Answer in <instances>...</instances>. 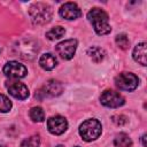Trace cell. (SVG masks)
Returning <instances> with one entry per match:
<instances>
[{
	"mask_svg": "<svg viewBox=\"0 0 147 147\" xmlns=\"http://www.w3.org/2000/svg\"><path fill=\"white\" fill-rule=\"evenodd\" d=\"M59 14L62 18L65 20H76L82 16L80 8L75 2H65L59 9Z\"/></svg>",
	"mask_w": 147,
	"mask_h": 147,
	"instance_id": "10",
	"label": "cell"
},
{
	"mask_svg": "<svg viewBox=\"0 0 147 147\" xmlns=\"http://www.w3.org/2000/svg\"><path fill=\"white\" fill-rule=\"evenodd\" d=\"M56 147H64V146H62V145H57Z\"/></svg>",
	"mask_w": 147,
	"mask_h": 147,
	"instance_id": "24",
	"label": "cell"
},
{
	"mask_svg": "<svg viewBox=\"0 0 147 147\" xmlns=\"http://www.w3.org/2000/svg\"><path fill=\"white\" fill-rule=\"evenodd\" d=\"M114 145H115V147H131L132 140L126 133L121 132V133L116 134V137L114 139Z\"/></svg>",
	"mask_w": 147,
	"mask_h": 147,
	"instance_id": "16",
	"label": "cell"
},
{
	"mask_svg": "<svg viewBox=\"0 0 147 147\" xmlns=\"http://www.w3.org/2000/svg\"><path fill=\"white\" fill-rule=\"evenodd\" d=\"M139 84L138 77L132 72H122L115 77V85L122 91H133Z\"/></svg>",
	"mask_w": 147,
	"mask_h": 147,
	"instance_id": "5",
	"label": "cell"
},
{
	"mask_svg": "<svg viewBox=\"0 0 147 147\" xmlns=\"http://www.w3.org/2000/svg\"><path fill=\"white\" fill-rule=\"evenodd\" d=\"M29 115L33 122H42L45 119V113L41 107H32Z\"/></svg>",
	"mask_w": 147,
	"mask_h": 147,
	"instance_id": "18",
	"label": "cell"
},
{
	"mask_svg": "<svg viewBox=\"0 0 147 147\" xmlns=\"http://www.w3.org/2000/svg\"><path fill=\"white\" fill-rule=\"evenodd\" d=\"M101 132H102L101 123L95 118L86 119L79 126V136L85 141H93L98 139Z\"/></svg>",
	"mask_w": 147,
	"mask_h": 147,
	"instance_id": "4",
	"label": "cell"
},
{
	"mask_svg": "<svg viewBox=\"0 0 147 147\" xmlns=\"http://www.w3.org/2000/svg\"><path fill=\"white\" fill-rule=\"evenodd\" d=\"M3 74L11 79H21L26 76V68L17 61H9L3 67Z\"/></svg>",
	"mask_w": 147,
	"mask_h": 147,
	"instance_id": "8",
	"label": "cell"
},
{
	"mask_svg": "<svg viewBox=\"0 0 147 147\" xmlns=\"http://www.w3.org/2000/svg\"><path fill=\"white\" fill-rule=\"evenodd\" d=\"M87 18L99 36L108 34L111 31V28L108 23V14L105 10L100 8H92L87 13Z\"/></svg>",
	"mask_w": 147,
	"mask_h": 147,
	"instance_id": "1",
	"label": "cell"
},
{
	"mask_svg": "<svg viewBox=\"0 0 147 147\" xmlns=\"http://www.w3.org/2000/svg\"><path fill=\"white\" fill-rule=\"evenodd\" d=\"M63 92V86L59 80L55 79H49L46 82V84L42 87V93L44 95H49V96H57Z\"/></svg>",
	"mask_w": 147,
	"mask_h": 147,
	"instance_id": "12",
	"label": "cell"
},
{
	"mask_svg": "<svg viewBox=\"0 0 147 147\" xmlns=\"http://www.w3.org/2000/svg\"><path fill=\"white\" fill-rule=\"evenodd\" d=\"M64 33H65L64 28L57 25V26H54L49 31L46 32V38L49 40H55V39H60L61 37H63Z\"/></svg>",
	"mask_w": 147,
	"mask_h": 147,
	"instance_id": "17",
	"label": "cell"
},
{
	"mask_svg": "<svg viewBox=\"0 0 147 147\" xmlns=\"http://www.w3.org/2000/svg\"><path fill=\"white\" fill-rule=\"evenodd\" d=\"M100 101L103 106L108 108H118L125 103V99L116 91L106 90L102 92L100 96Z\"/></svg>",
	"mask_w": 147,
	"mask_h": 147,
	"instance_id": "6",
	"label": "cell"
},
{
	"mask_svg": "<svg viewBox=\"0 0 147 147\" xmlns=\"http://www.w3.org/2000/svg\"><path fill=\"white\" fill-rule=\"evenodd\" d=\"M0 52H1V49H0Z\"/></svg>",
	"mask_w": 147,
	"mask_h": 147,
	"instance_id": "27",
	"label": "cell"
},
{
	"mask_svg": "<svg viewBox=\"0 0 147 147\" xmlns=\"http://www.w3.org/2000/svg\"><path fill=\"white\" fill-rule=\"evenodd\" d=\"M11 101L3 94H0V113H8L11 109Z\"/></svg>",
	"mask_w": 147,
	"mask_h": 147,
	"instance_id": "21",
	"label": "cell"
},
{
	"mask_svg": "<svg viewBox=\"0 0 147 147\" xmlns=\"http://www.w3.org/2000/svg\"><path fill=\"white\" fill-rule=\"evenodd\" d=\"M38 44L29 38L16 41L13 46V53L23 60H33L38 53Z\"/></svg>",
	"mask_w": 147,
	"mask_h": 147,
	"instance_id": "2",
	"label": "cell"
},
{
	"mask_svg": "<svg viewBox=\"0 0 147 147\" xmlns=\"http://www.w3.org/2000/svg\"><path fill=\"white\" fill-rule=\"evenodd\" d=\"M77 45H78V42L76 39H67V40L59 42L55 46V51H56L57 55H60L63 60H70L75 55Z\"/></svg>",
	"mask_w": 147,
	"mask_h": 147,
	"instance_id": "7",
	"label": "cell"
},
{
	"mask_svg": "<svg viewBox=\"0 0 147 147\" xmlns=\"http://www.w3.org/2000/svg\"><path fill=\"white\" fill-rule=\"evenodd\" d=\"M40 146V137L38 134H33L29 138H25L21 142V147H39Z\"/></svg>",
	"mask_w": 147,
	"mask_h": 147,
	"instance_id": "19",
	"label": "cell"
},
{
	"mask_svg": "<svg viewBox=\"0 0 147 147\" xmlns=\"http://www.w3.org/2000/svg\"><path fill=\"white\" fill-rule=\"evenodd\" d=\"M8 92L11 96L18 100H25L29 96V88L25 84L20 83V82H10L7 84Z\"/></svg>",
	"mask_w": 147,
	"mask_h": 147,
	"instance_id": "11",
	"label": "cell"
},
{
	"mask_svg": "<svg viewBox=\"0 0 147 147\" xmlns=\"http://www.w3.org/2000/svg\"><path fill=\"white\" fill-rule=\"evenodd\" d=\"M75 147H79V146H75Z\"/></svg>",
	"mask_w": 147,
	"mask_h": 147,
	"instance_id": "26",
	"label": "cell"
},
{
	"mask_svg": "<svg viewBox=\"0 0 147 147\" xmlns=\"http://www.w3.org/2000/svg\"><path fill=\"white\" fill-rule=\"evenodd\" d=\"M146 134H142V137H141V142H142V146L144 147H146Z\"/></svg>",
	"mask_w": 147,
	"mask_h": 147,
	"instance_id": "23",
	"label": "cell"
},
{
	"mask_svg": "<svg viewBox=\"0 0 147 147\" xmlns=\"http://www.w3.org/2000/svg\"><path fill=\"white\" fill-rule=\"evenodd\" d=\"M111 119H113V122L116 125H119V126H122V125H124V124L127 123V118L124 115H114L111 117Z\"/></svg>",
	"mask_w": 147,
	"mask_h": 147,
	"instance_id": "22",
	"label": "cell"
},
{
	"mask_svg": "<svg viewBox=\"0 0 147 147\" xmlns=\"http://www.w3.org/2000/svg\"><path fill=\"white\" fill-rule=\"evenodd\" d=\"M115 41H116L117 46H118L119 48H122V49H126V48L129 47V44H130L129 38H127V36H126L125 33H119V34H117L116 38H115Z\"/></svg>",
	"mask_w": 147,
	"mask_h": 147,
	"instance_id": "20",
	"label": "cell"
},
{
	"mask_svg": "<svg viewBox=\"0 0 147 147\" xmlns=\"http://www.w3.org/2000/svg\"><path fill=\"white\" fill-rule=\"evenodd\" d=\"M52 8L49 5L44 2H36L29 8V16L34 24L42 25L52 20Z\"/></svg>",
	"mask_w": 147,
	"mask_h": 147,
	"instance_id": "3",
	"label": "cell"
},
{
	"mask_svg": "<svg viewBox=\"0 0 147 147\" xmlns=\"http://www.w3.org/2000/svg\"><path fill=\"white\" fill-rule=\"evenodd\" d=\"M56 64H57V60L52 53H45L39 59V65L46 71L53 70L56 67Z\"/></svg>",
	"mask_w": 147,
	"mask_h": 147,
	"instance_id": "14",
	"label": "cell"
},
{
	"mask_svg": "<svg viewBox=\"0 0 147 147\" xmlns=\"http://www.w3.org/2000/svg\"><path fill=\"white\" fill-rule=\"evenodd\" d=\"M132 56H133V60H134L136 62H138L139 64H141V65L145 67V65L147 64V60H146V56H147L146 42H140V44H138V45L133 48Z\"/></svg>",
	"mask_w": 147,
	"mask_h": 147,
	"instance_id": "13",
	"label": "cell"
},
{
	"mask_svg": "<svg viewBox=\"0 0 147 147\" xmlns=\"http://www.w3.org/2000/svg\"><path fill=\"white\" fill-rule=\"evenodd\" d=\"M87 55L92 59L93 62L95 63H100L103 61L105 56H106V52L101 48V47H98V46H92L87 49Z\"/></svg>",
	"mask_w": 147,
	"mask_h": 147,
	"instance_id": "15",
	"label": "cell"
},
{
	"mask_svg": "<svg viewBox=\"0 0 147 147\" xmlns=\"http://www.w3.org/2000/svg\"><path fill=\"white\" fill-rule=\"evenodd\" d=\"M0 147H5V146H2V145H0Z\"/></svg>",
	"mask_w": 147,
	"mask_h": 147,
	"instance_id": "25",
	"label": "cell"
},
{
	"mask_svg": "<svg viewBox=\"0 0 147 147\" xmlns=\"http://www.w3.org/2000/svg\"><path fill=\"white\" fill-rule=\"evenodd\" d=\"M47 129L52 134L59 136L67 131L68 129V122L62 116H52L47 119Z\"/></svg>",
	"mask_w": 147,
	"mask_h": 147,
	"instance_id": "9",
	"label": "cell"
}]
</instances>
